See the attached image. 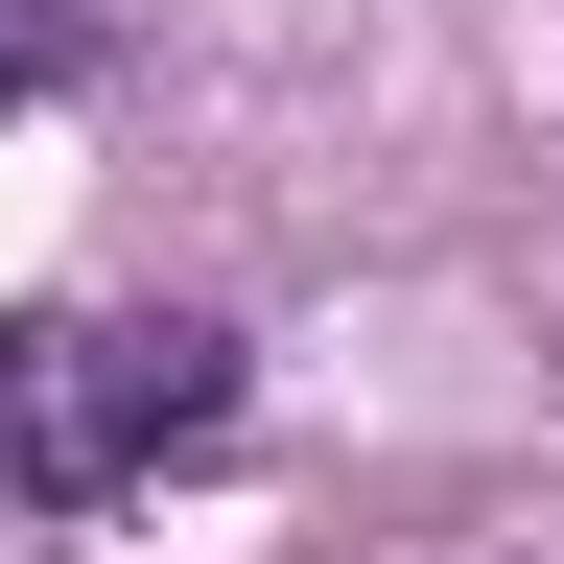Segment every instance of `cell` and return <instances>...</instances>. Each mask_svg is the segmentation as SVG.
Masks as SVG:
<instances>
[{
	"label": "cell",
	"mask_w": 564,
	"mask_h": 564,
	"mask_svg": "<svg viewBox=\"0 0 564 564\" xmlns=\"http://www.w3.org/2000/svg\"><path fill=\"white\" fill-rule=\"evenodd\" d=\"M212 400H236V352L188 306H47V329H0V494H24V518H95Z\"/></svg>",
	"instance_id": "6da1fadb"
},
{
	"label": "cell",
	"mask_w": 564,
	"mask_h": 564,
	"mask_svg": "<svg viewBox=\"0 0 564 564\" xmlns=\"http://www.w3.org/2000/svg\"><path fill=\"white\" fill-rule=\"evenodd\" d=\"M47 47H70V0H0V70H47Z\"/></svg>",
	"instance_id": "7a4b0ae2"
}]
</instances>
